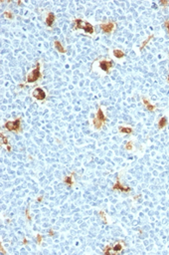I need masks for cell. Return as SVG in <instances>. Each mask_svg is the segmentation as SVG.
I'll list each match as a JSON object with an SVG mask.
<instances>
[{
    "label": "cell",
    "mask_w": 169,
    "mask_h": 255,
    "mask_svg": "<svg viewBox=\"0 0 169 255\" xmlns=\"http://www.w3.org/2000/svg\"><path fill=\"white\" fill-rule=\"evenodd\" d=\"M75 24H76L75 25V28L76 29L81 28V29H83L84 32L91 33V34L94 32V28H92V25L90 23H88V22H84V21H82V20H76Z\"/></svg>",
    "instance_id": "cell-1"
},
{
    "label": "cell",
    "mask_w": 169,
    "mask_h": 255,
    "mask_svg": "<svg viewBox=\"0 0 169 255\" xmlns=\"http://www.w3.org/2000/svg\"><path fill=\"white\" fill-rule=\"evenodd\" d=\"M39 68H40V64H38V65H37V68L34 69L32 72L28 75V77H27V82H29V83H33V82H35V81H37L38 79H39V77H40V71H39Z\"/></svg>",
    "instance_id": "cell-2"
},
{
    "label": "cell",
    "mask_w": 169,
    "mask_h": 255,
    "mask_svg": "<svg viewBox=\"0 0 169 255\" xmlns=\"http://www.w3.org/2000/svg\"><path fill=\"white\" fill-rule=\"evenodd\" d=\"M143 102H144V104H145V106H146L147 108H148V109H149V110H150V111H152V110H153V109H154V107H153V106H150V104H149L148 102H147V101H146V100H143Z\"/></svg>",
    "instance_id": "cell-14"
},
{
    "label": "cell",
    "mask_w": 169,
    "mask_h": 255,
    "mask_svg": "<svg viewBox=\"0 0 169 255\" xmlns=\"http://www.w3.org/2000/svg\"><path fill=\"white\" fill-rule=\"evenodd\" d=\"M55 46H56V48L59 52H61V53H65V49H63L62 47V45L61 43L59 42V41H55Z\"/></svg>",
    "instance_id": "cell-9"
},
{
    "label": "cell",
    "mask_w": 169,
    "mask_h": 255,
    "mask_svg": "<svg viewBox=\"0 0 169 255\" xmlns=\"http://www.w3.org/2000/svg\"><path fill=\"white\" fill-rule=\"evenodd\" d=\"M100 68L103 69L104 71H105V72H108V69L111 68V67L112 66V63L111 62H107V61H103V62H100Z\"/></svg>",
    "instance_id": "cell-6"
},
{
    "label": "cell",
    "mask_w": 169,
    "mask_h": 255,
    "mask_svg": "<svg viewBox=\"0 0 169 255\" xmlns=\"http://www.w3.org/2000/svg\"><path fill=\"white\" fill-rule=\"evenodd\" d=\"M166 26H167V28H168V32H169V21L166 22Z\"/></svg>",
    "instance_id": "cell-18"
},
{
    "label": "cell",
    "mask_w": 169,
    "mask_h": 255,
    "mask_svg": "<svg viewBox=\"0 0 169 255\" xmlns=\"http://www.w3.org/2000/svg\"><path fill=\"white\" fill-rule=\"evenodd\" d=\"M54 19H55V15L53 13H50L48 15L47 19H46V24H47L48 26H51V25L53 24V22H54Z\"/></svg>",
    "instance_id": "cell-7"
},
{
    "label": "cell",
    "mask_w": 169,
    "mask_h": 255,
    "mask_svg": "<svg viewBox=\"0 0 169 255\" xmlns=\"http://www.w3.org/2000/svg\"><path fill=\"white\" fill-rule=\"evenodd\" d=\"M19 126H20L19 120H15L13 122H7L5 124V128H7L9 131H16V129H19Z\"/></svg>",
    "instance_id": "cell-3"
},
{
    "label": "cell",
    "mask_w": 169,
    "mask_h": 255,
    "mask_svg": "<svg viewBox=\"0 0 169 255\" xmlns=\"http://www.w3.org/2000/svg\"><path fill=\"white\" fill-rule=\"evenodd\" d=\"M113 249H115V251H119V250L122 249V246H121L120 244H116L115 247H113Z\"/></svg>",
    "instance_id": "cell-15"
},
{
    "label": "cell",
    "mask_w": 169,
    "mask_h": 255,
    "mask_svg": "<svg viewBox=\"0 0 169 255\" xmlns=\"http://www.w3.org/2000/svg\"><path fill=\"white\" fill-rule=\"evenodd\" d=\"M113 188H115V189H120L121 191H128L129 190L128 187H123L122 185H120V183H118V182L116 183L115 186H113Z\"/></svg>",
    "instance_id": "cell-8"
},
{
    "label": "cell",
    "mask_w": 169,
    "mask_h": 255,
    "mask_svg": "<svg viewBox=\"0 0 169 255\" xmlns=\"http://www.w3.org/2000/svg\"><path fill=\"white\" fill-rule=\"evenodd\" d=\"M1 137H2V141H4V144H5V145H8V141H7V140H6V137H4L3 135L1 136Z\"/></svg>",
    "instance_id": "cell-17"
},
{
    "label": "cell",
    "mask_w": 169,
    "mask_h": 255,
    "mask_svg": "<svg viewBox=\"0 0 169 255\" xmlns=\"http://www.w3.org/2000/svg\"><path fill=\"white\" fill-rule=\"evenodd\" d=\"M66 182L68 183V184H72V178H71V177H66Z\"/></svg>",
    "instance_id": "cell-16"
},
{
    "label": "cell",
    "mask_w": 169,
    "mask_h": 255,
    "mask_svg": "<svg viewBox=\"0 0 169 255\" xmlns=\"http://www.w3.org/2000/svg\"><path fill=\"white\" fill-rule=\"evenodd\" d=\"M113 27H115V24L113 23H108V24H103L101 25V29H103V31L105 32V33L111 32Z\"/></svg>",
    "instance_id": "cell-5"
},
{
    "label": "cell",
    "mask_w": 169,
    "mask_h": 255,
    "mask_svg": "<svg viewBox=\"0 0 169 255\" xmlns=\"http://www.w3.org/2000/svg\"><path fill=\"white\" fill-rule=\"evenodd\" d=\"M33 96H34V97H35L36 99H38V100H44V99L46 98L45 92L42 90V89H40V88H38V89L34 90V92H33Z\"/></svg>",
    "instance_id": "cell-4"
},
{
    "label": "cell",
    "mask_w": 169,
    "mask_h": 255,
    "mask_svg": "<svg viewBox=\"0 0 169 255\" xmlns=\"http://www.w3.org/2000/svg\"><path fill=\"white\" fill-rule=\"evenodd\" d=\"M119 131L122 132V133H131V132H132L130 128H120Z\"/></svg>",
    "instance_id": "cell-13"
},
{
    "label": "cell",
    "mask_w": 169,
    "mask_h": 255,
    "mask_svg": "<svg viewBox=\"0 0 169 255\" xmlns=\"http://www.w3.org/2000/svg\"><path fill=\"white\" fill-rule=\"evenodd\" d=\"M113 54H115V56L116 58H122L124 56V53L122 51H120V50H115V51H113Z\"/></svg>",
    "instance_id": "cell-10"
},
{
    "label": "cell",
    "mask_w": 169,
    "mask_h": 255,
    "mask_svg": "<svg viewBox=\"0 0 169 255\" xmlns=\"http://www.w3.org/2000/svg\"><path fill=\"white\" fill-rule=\"evenodd\" d=\"M166 122H167L166 118H162L161 120L159 121V124H158L159 128H163V127H164V126H165V125H166Z\"/></svg>",
    "instance_id": "cell-12"
},
{
    "label": "cell",
    "mask_w": 169,
    "mask_h": 255,
    "mask_svg": "<svg viewBox=\"0 0 169 255\" xmlns=\"http://www.w3.org/2000/svg\"><path fill=\"white\" fill-rule=\"evenodd\" d=\"M98 118H99V120L100 121V122H104V121H105V117L104 115V113L101 112L100 109L99 112H98Z\"/></svg>",
    "instance_id": "cell-11"
}]
</instances>
